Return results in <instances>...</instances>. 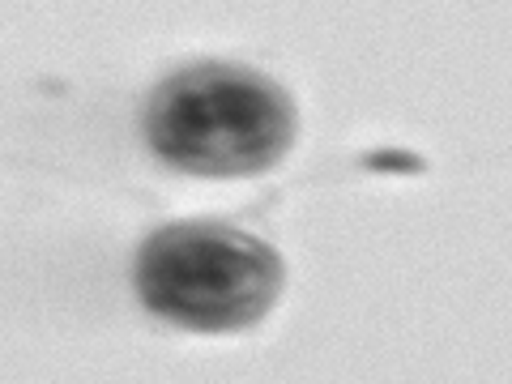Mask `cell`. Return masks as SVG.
<instances>
[{
	"mask_svg": "<svg viewBox=\"0 0 512 384\" xmlns=\"http://www.w3.org/2000/svg\"><path fill=\"white\" fill-rule=\"evenodd\" d=\"M146 141L188 175H261L295 141V103L244 64H192L154 90Z\"/></svg>",
	"mask_w": 512,
	"mask_h": 384,
	"instance_id": "1",
	"label": "cell"
},
{
	"mask_svg": "<svg viewBox=\"0 0 512 384\" xmlns=\"http://www.w3.org/2000/svg\"><path fill=\"white\" fill-rule=\"evenodd\" d=\"M406 154H372L367 158V167H410V171H419V163H402Z\"/></svg>",
	"mask_w": 512,
	"mask_h": 384,
	"instance_id": "3",
	"label": "cell"
},
{
	"mask_svg": "<svg viewBox=\"0 0 512 384\" xmlns=\"http://www.w3.org/2000/svg\"><path fill=\"white\" fill-rule=\"evenodd\" d=\"M282 256L222 222H171L137 252L141 303L180 329L239 333L278 303Z\"/></svg>",
	"mask_w": 512,
	"mask_h": 384,
	"instance_id": "2",
	"label": "cell"
}]
</instances>
